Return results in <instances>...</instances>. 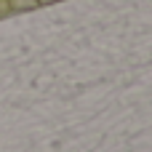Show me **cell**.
Segmentation results:
<instances>
[{
    "label": "cell",
    "mask_w": 152,
    "mask_h": 152,
    "mask_svg": "<svg viewBox=\"0 0 152 152\" xmlns=\"http://www.w3.org/2000/svg\"><path fill=\"white\" fill-rule=\"evenodd\" d=\"M8 8L11 11H29V8H37V0H8Z\"/></svg>",
    "instance_id": "6da1fadb"
},
{
    "label": "cell",
    "mask_w": 152,
    "mask_h": 152,
    "mask_svg": "<svg viewBox=\"0 0 152 152\" xmlns=\"http://www.w3.org/2000/svg\"><path fill=\"white\" fill-rule=\"evenodd\" d=\"M11 8H8V0H0V16H5Z\"/></svg>",
    "instance_id": "7a4b0ae2"
},
{
    "label": "cell",
    "mask_w": 152,
    "mask_h": 152,
    "mask_svg": "<svg viewBox=\"0 0 152 152\" xmlns=\"http://www.w3.org/2000/svg\"><path fill=\"white\" fill-rule=\"evenodd\" d=\"M51 3H56V0H37V5H51Z\"/></svg>",
    "instance_id": "3957f363"
}]
</instances>
